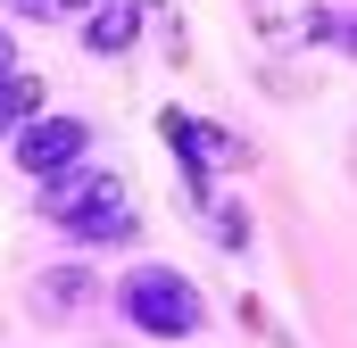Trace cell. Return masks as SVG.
<instances>
[{"label":"cell","mask_w":357,"mask_h":348,"mask_svg":"<svg viewBox=\"0 0 357 348\" xmlns=\"http://www.w3.org/2000/svg\"><path fill=\"white\" fill-rule=\"evenodd\" d=\"M84 150H91L84 116H33V125L17 133V166L33 174V182H59L67 166H84Z\"/></svg>","instance_id":"3"},{"label":"cell","mask_w":357,"mask_h":348,"mask_svg":"<svg viewBox=\"0 0 357 348\" xmlns=\"http://www.w3.org/2000/svg\"><path fill=\"white\" fill-rule=\"evenodd\" d=\"M341 50H357V17H341Z\"/></svg>","instance_id":"11"},{"label":"cell","mask_w":357,"mask_h":348,"mask_svg":"<svg viewBox=\"0 0 357 348\" xmlns=\"http://www.w3.org/2000/svg\"><path fill=\"white\" fill-rule=\"evenodd\" d=\"M216 241H225V249H250V216H241V207H216Z\"/></svg>","instance_id":"8"},{"label":"cell","mask_w":357,"mask_h":348,"mask_svg":"<svg viewBox=\"0 0 357 348\" xmlns=\"http://www.w3.org/2000/svg\"><path fill=\"white\" fill-rule=\"evenodd\" d=\"M42 216L67 232V241H84V249H108V241H133V199H125V174L108 166H67L59 182H42Z\"/></svg>","instance_id":"1"},{"label":"cell","mask_w":357,"mask_h":348,"mask_svg":"<svg viewBox=\"0 0 357 348\" xmlns=\"http://www.w3.org/2000/svg\"><path fill=\"white\" fill-rule=\"evenodd\" d=\"M67 8H100V0H67Z\"/></svg>","instance_id":"12"},{"label":"cell","mask_w":357,"mask_h":348,"mask_svg":"<svg viewBox=\"0 0 357 348\" xmlns=\"http://www.w3.org/2000/svg\"><path fill=\"white\" fill-rule=\"evenodd\" d=\"M91 282L84 274H50V282H42V307H50V315H59V307H75V299H84Z\"/></svg>","instance_id":"7"},{"label":"cell","mask_w":357,"mask_h":348,"mask_svg":"<svg viewBox=\"0 0 357 348\" xmlns=\"http://www.w3.org/2000/svg\"><path fill=\"white\" fill-rule=\"evenodd\" d=\"M167 141L183 158V191L191 199H208V166H241V141L216 133V125H199V116H167Z\"/></svg>","instance_id":"4"},{"label":"cell","mask_w":357,"mask_h":348,"mask_svg":"<svg viewBox=\"0 0 357 348\" xmlns=\"http://www.w3.org/2000/svg\"><path fill=\"white\" fill-rule=\"evenodd\" d=\"M33 116H42V84H33V75H8V84H0V141H17Z\"/></svg>","instance_id":"6"},{"label":"cell","mask_w":357,"mask_h":348,"mask_svg":"<svg viewBox=\"0 0 357 348\" xmlns=\"http://www.w3.org/2000/svg\"><path fill=\"white\" fill-rule=\"evenodd\" d=\"M17 17H67V0H8Z\"/></svg>","instance_id":"9"},{"label":"cell","mask_w":357,"mask_h":348,"mask_svg":"<svg viewBox=\"0 0 357 348\" xmlns=\"http://www.w3.org/2000/svg\"><path fill=\"white\" fill-rule=\"evenodd\" d=\"M116 307H125V324H133V332H150V340H191V332H199V290H191L183 274H167V265L125 274Z\"/></svg>","instance_id":"2"},{"label":"cell","mask_w":357,"mask_h":348,"mask_svg":"<svg viewBox=\"0 0 357 348\" xmlns=\"http://www.w3.org/2000/svg\"><path fill=\"white\" fill-rule=\"evenodd\" d=\"M8 75H17V42L0 33V84H8Z\"/></svg>","instance_id":"10"},{"label":"cell","mask_w":357,"mask_h":348,"mask_svg":"<svg viewBox=\"0 0 357 348\" xmlns=\"http://www.w3.org/2000/svg\"><path fill=\"white\" fill-rule=\"evenodd\" d=\"M133 33H142V0H100L91 25H84V50L116 58V50H133Z\"/></svg>","instance_id":"5"}]
</instances>
